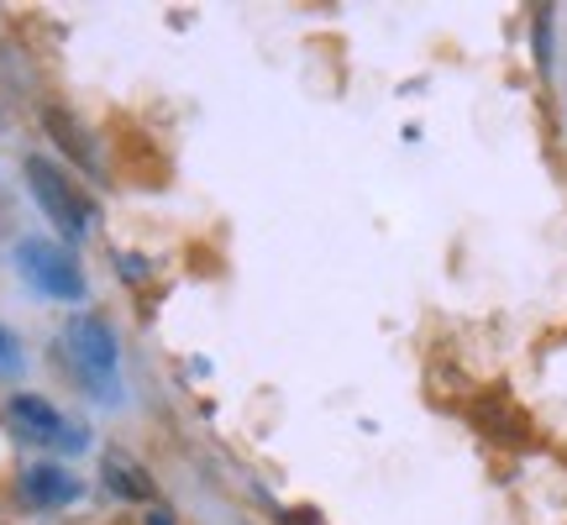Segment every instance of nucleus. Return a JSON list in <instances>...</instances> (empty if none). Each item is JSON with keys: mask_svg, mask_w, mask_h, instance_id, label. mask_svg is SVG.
<instances>
[{"mask_svg": "<svg viewBox=\"0 0 567 525\" xmlns=\"http://www.w3.org/2000/svg\"><path fill=\"white\" fill-rule=\"evenodd\" d=\"M63 347H69V363L84 384L101 400H116V331L101 316H74L63 331Z\"/></svg>", "mask_w": 567, "mask_h": 525, "instance_id": "nucleus-1", "label": "nucleus"}, {"mask_svg": "<svg viewBox=\"0 0 567 525\" xmlns=\"http://www.w3.org/2000/svg\"><path fill=\"white\" fill-rule=\"evenodd\" d=\"M105 484L111 494H122V500H153V484H147V473H142L126 452H105Z\"/></svg>", "mask_w": 567, "mask_h": 525, "instance_id": "nucleus-8", "label": "nucleus"}, {"mask_svg": "<svg viewBox=\"0 0 567 525\" xmlns=\"http://www.w3.org/2000/svg\"><path fill=\"white\" fill-rule=\"evenodd\" d=\"M147 525H168V515H163V509H153V515H147Z\"/></svg>", "mask_w": 567, "mask_h": 525, "instance_id": "nucleus-11", "label": "nucleus"}, {"mask_svg": "<svg viewBox=\"0 0 567 525\" xmlns=\"http://www.w3.org/2000/svg\"><path fill=\"white\" fill-rule=\"evenodd\" d=\"M21 500L27 505H42V509H59L69 500H80V478L59 463H38L21 473Z\"/></svg>", "mask_w": 567, "mask_h": 525, "instance_id": "nucleus-5", "label": "nucleus"}, {"mask_svg": "<svg viewBox=\"0 0 567 525\" xmlns=\"http://www.w3.org/2000/svg\"><path fill=\"white\" fill-rule=\"evenodd\" d=\"M0 421L11 425L21 442H63V436H69V431H63V415L42 400V394H17V400L0 410Z\"/></svg>", "mask_w": 567, "mask_h": 525, "instance_id": "nucleus-4", "label": "nucleus"}, {"mask_svg": "<svg viewBox=\"0 0 567 525\" xmlns=\"http://www.w3.org/2000/svg\"><path fill=\"white\" fill-rule=\"evenodd\" d=\"M17 262L27 268V279L38 284V289H48L53 300H80V295H84L80 268H74V258H69L63 247L38 243V237H27V243L17 247Z\"/></svg>", "mask_w": 567, "mask_h": 525, "instance_id": "nucleus-3", "label": "nucleus"}, {"mask_svg": "<svg viewBox=\"0 0 567 525\" xmlns=\"http://www.w3.org/2000/svg\"><path fill=\"white\" fill-rule=\"evenodd\" d=\"M27 184H32L38 205L48 210V222L59 226L63 237H84V226H90V210H84V200L74 195V184L63 179L53 163H48V158H27Z\"/></svg>", "mask_w": 567, "mask_h": 525, "instance_id": "nucleus-2", "label": "nucleus"}, {"mask_svg": "<svg viewBox=\"0 0 567 525\" xmlns=\"http://www.w3.org/2000/svg\"><path fill=\"white\" fill-rule=\"evenodd\" d=\"M473 421H478V425L488 431V442H505V446H526V442H530L526 421H520V415H515V410H509V404L499 400V394L478 404V410H473Z\"/></svg>", "mask_w": 567, "mask_h": 525, "instance_id": "nucleus-7", "label": "nucleus"}, {"mask_svg": "<svg viewBox=\"0 0 567 525\" xmlns=\"http://www.w3.org/2000/svg\"><path fill=\"white\" fill-rule=\"evenodd\" d=\"M42 122H48V132L63 142V153H74V163H80V168L101 174V147H95V137H90V132H84V126L74 122L69 111H48Z\"/></svg>", "mask_w": 567, "mask_h": 525, "instance_id": "nucleus-6", "label": "nucleus"}, {"mask_svg": "<svg viewBox=\"0 0 567 525\" xmlns=\"http://www.w3.org/2000/svg\"><path fill=\"white\" fill-rule=\"evenodd\" d=\"M0 368H11V337L0 331Z\"/></svg>", "mask_w": 567, "mask_h": 525, "instance_id": "nucleus-10", "label": "nucleus"}, {"mask_svg": "<svg viewBox=\"0 0 567 525\" xmlns=\"http://www.w3.org/2000/svg\"><path fill=\"white\" fill-rule=\"evenodd\" d=\"M284 525H316V509H289V515H279Z\"/></svg>", "mask_w": 567, "mask_h": 525, "instance_id": "nucleus-9", "label": "nucleus"}]
</instances>
